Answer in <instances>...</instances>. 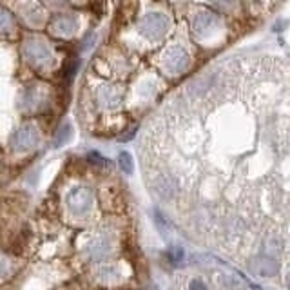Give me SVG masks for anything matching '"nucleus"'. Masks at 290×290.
I'll return each mask as SVG.
<instances>
[{
	"label": "nucleus",
	"instance_id": "nucleus-2",
	"mask_svg": "<svg viewBox=\"0 0 290 290\" xmlns=\"http://www.w3.org/2000/svg\"><path fill=\"white\" fill-rule=\"evenodd\" d=\"M189 55L183 51V49H180V47H173V49H169L167 55H165V67H167L171 73H174V75H180V73H183L185 69L189 67Z\"/></svg>",
	"mask_w": 290,
	"mask_h": 290
},
{
	"label": "nucleus",
	"instance_id": "nucleus-7",
	"mask_svg": "<svg viewBox=\"0 0 290 290\" xmlns=\"http://www.w3.org/2000/svg\"><path fill=\"white\" fill-rule=\"evenodd\" d=\"M13 24H15V20L11 18V15H8V13L0 9V29H11Z\"/></svg>",
	"mask_w": 290,
	"mask_h": 290
},
{
	"label": "nucleus",
	"instance_id": "nucleus-5",
	"mask_svg": "<svg viewBox=\"0 0 290 290\" xmlns=\"http://www.w3.org/2000/svg\"><path fill=\"white\" fill-rule=\"evenodd\" d=\"M212 22H214L212 15L201 13V15H198L196 20H194V28H196V31H205V29H211L212 28Z\"/></svg>",
	"mask_w": 290,
	"mask_h": 290
},
{
	"label": "nucleus",
	"instance_id": "nucleus-6",
	"mask_svg": "<svg viewBox=\"0 0 290 290\" xmlns=\"http://www.w3.org/2000/svg\"><path fill=\"white\" fill-rule=\"evenodd\" d=\"M120 167H122L123 173L131 174L133 173V160H131L129 153H122L120 154Z\"/></svg>",
	"mask_w": 290,
	"mask_h": 290
},
{
	"label": "nucleus",
	"instance_id": "nucleus-4",
	"mask_svg": "<svg viewBox=\"0 0 290 290\" xmlns=\"http://www.w3.org/2000/svg\"><path fill=\"white\" fill-rule=\"evenodd\" d=\"M51 29L56 35H71L76 29V18L75 16L58 15L51 20Z\"/></svg>",
	"mask_w": 290,
	"mask_h": 290
},
{
	"label": "nucleus",
	"instance_id": "nucleus-3",
	"mask_svg": "<svg viewBox=\"0 0 290 290\" xmlns=\"http://www.w3.org/2000/svg\"><path fill=\"white\" fill-rule=\"evenodd\" d=\"M15 140H16V147H18L20 151H26L38 141V133H36V129L33 126L22 127V129L15 134Z\"/></svg>",
	"mask_w": 290,
	"mask_h": 290
},
{
	"label": "nucleus",
	"instance_id": "nucleus-1",
	"mask_svg": "<svg viewBox=\"0 0 290 290\" xmlns=\"http://www.w3.org/2000/svg\"><path fill=\"white\" fill-rule=\"evenodd\" d=\"M169 22L163 15H158V13H153V15H147L143 20H141V31L143 35H147L149 38H158L165 33Z\"/></svg>",
	"mask_w": 290,
	"mask_h": 290
},
{
	"label": "nucleus",
	"instance_id": "nucleus-8",
	"mask_svg": "<svg viewBox=\"0 0 290 290\" xmlns=\"http://www.w3.org/2000/svg\"><path fill=\"white\" fill-rule=\"evenodd\" d=\"M69 136H71V127H69V126H66V127H64V133H58V138H56L55 143H56V145L66 143V140H67V138H69Z\"/></svg>",
	"mask_w": 290,
	"mask_h": 290
}]
</instances>
